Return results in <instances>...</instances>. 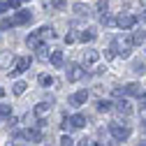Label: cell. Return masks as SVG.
<instances>
[{
    "mask_svg": "<svg viewBox=\"0 0 146 146\" xmlns=\"http://www.w3.org/2000/svg\"><path fill=\"white\" fill-rule=\"evenodd\" d=\"M42 40H44V37H42L40 33H30L28 37H26V44H28L30 49H40V46H42Z\"/></svg>",
    "mask_w": 146,
    "mask_h": 146,
    "instance_id": "8fae6325",
    "label": "cell"
},
{
    "mask_svg": "<svg viewBox=\"0 0 146 146\" xmlns=\"http://www.w3.org/2000/svg\"><path fill=\"white\" fill-rule=\"evenodd\" d=\"M9 26H14V19H5L3 23H0V28H3V30H5V28H9Z\"/></svg>",
    "mask_w": 146,
    "mask_h": 146,
    "instance_id": "484cf974",
    "label": "cell"
},
{
    "mask_svg": "<svg viewBox=\"0 0 146 146\" xmlns=\"http://www.w3.org/2000/svg\"><path fill=\"white\" fill-rule=\"evenodd\" d=\"M26 137H28L30 141H42V132H40V125H35V127H30V130L26 132Z\"/></svg>",
    "mask_w": 146,
    "mask_h": 146,
    "instance_id": "2e32d148",
    "label": "cell"
},
{
    "mask_svg": "<svg viewBox=\"0 0 146 146\" xmlns=\"http://www.w3.org/2000/svg\"><path fill=\"white\" fill-rule=\"evenodd\" d=\"M109 132H111V137L116 141H125L127 137H130V127L121 125V123H109Z\"/></svg>",
    "mask_w": 146,
    "mask_h": 146,
    "instance_id": "7a4b0ae2",
    "label": "cell"
},
{
    "mask_svg": "<svg viewBox=\"0 0 146 146\" xmlns=\"http://www.w3.org/2000/svg\"><path fill=\"white\" fill-rule=\"evenodd\" d=\"M104 58H114V49H107L104 51Z\"/></svg>",
    "mask_w": 146,
    "mask_h": 146,
    "instance_id": "f546056e",
    "label": "cell"
},
{
    "mask_svg": "<svg viewBox=\"0 0 146 146\" xmlns=\"http://www.w3.org/2000/svg\"><path fill=\"white\" fill-rule=\"evenodd\" d=\"M123 90H125V95H130V98H141V95H144V88H141V86H139L137 81L127 84V86H125Z\"/></svg>",
    "mask_w": 146,
    "mask_h": 146,
    "instance_id": "52a82bcc",
    "label": "cell"
},
{
    "mask_svg": "<svg viewBox=\"0 0 146 146\" xmlns=\"http://www.w3.org/2000/svg\"><path fill=\"white\" fill-rule=\"evenodd\" d=\"M107 7H109L107 0H100V3H98V9H100V12H107Z\"/></svg>",
    "mask_w": 146,
    "mask_h": 146,
    "instance_id": "4316f807",
    "label": "cell"
},
{
    "mask_svg": "<svg viewBox=\"0 0 146 146\" xmlns=\"http://www.w3.org/2000/svg\"><path fill=\"white\" fill-rule=\"evenodd\" d=\"M7 9H9V5H7V3H0V14L7 12Z\"/></svg>",
    "mask_w": 146,
    "mask_h": 146,
    "instance_id": "4dcf8cb0",
    "label": "cell"
},
{
    "mask_svg": "<svg viewBox=\"0 0 146 146\" xmlns=\"http://www.w3.org/2000/svg\"><path fill=\"white\" fill-rule=\"evenodd\" d=\"M60 146H74V141H72V137L63 135V137H60Z\"/></svg>",
    "mask_w": 146,
    "mask_h": 146,
    "instance_id": "603a6c76",
    "label": "cell"
},
{
    "mask_svg": "<svg viewBox=\"0 0 146 146\" xmlns=\"http://www.w3.org/2000/svg\"><path fill=\"white\" fill-rule=\"evenodd\" d=\"M30 19H33V14H30L28 9H19V12L14 14V26H23V23H28Z\"/></svg>",
    "mask_w": 146,
    "mask_h": 146,
    "instance_id": "9c48e42d",
    "label": "cell"
},
{
    "mask_svg": "<svg viewBox=\"0 0 146 146\" xmlns=\"http://www.w3.org/2000/svg\"><path fill=\"white\" fill-rule=\"evenodd\" d=\"M26 88H28V86H26V81H16V84L12 86L14 95H23V93H26Z\"/></svg>",
    "mask_w": 146,
    "mask_h": 146,
    "instance_id": "44dd1931",
    "label": "cell"
},
{
    "mask_svg": "<svg viewBox=\"0 0 146 146\" xmlns=\"http://www.w3.org/2000/svg\"><path fill=\"white\" fill-rule=\"evenodd\" d=\"M141 21H144V23H146V9H144V12H141Z\"/></svg>",
    "mask_w": 146,
    "mask_h": 146,
    "instance_id": "836d02e7",
    "label": "cell"
},
{
    "mask_svg": "<svg viewBox=\"0 0 146 146\" xmlns=\"http://www.w3.org/2000/svg\"><path fill=\"white\" fill-rule=\"evenodd\" d=\"M49 111H51V104H49V102H40L37 107H35V116H37V118L49 116Z\"/></svg>",
    "mask_w": 146,
    "mask_h": 146,
    "instance_id": "4fadbf2b",
    "label": "cell"
},
{
    "mask_svg": "<svg viewBox=\"0 0 146 146\" xmlns=\"http://www.w3.org/2000/svg\"><path fill=\"white\" fill-rule=\"evenodd\" d=\"M7 5H9V7H19L21 0H7Z\"/></svg>",
    "mask_w": 146,
    "mask_h": 146,
    "instance_id": "83f0119b",
    "label": "cell"
},
{
    "mask_svg": "<svg viewBox=\"0 0 146 146\" xmlns=\"http://www.w3.org/2000/svg\"><path fill=\"white\" fill-rule=\"evenodd\" d=\"M65 74H67V81H79V79H84L86 70L81 65H77V63H70L67 70H65Z\"/></svg>",
    "mask_w": 146,
    "mask_h": 146,
    "instance_id": "3957f363",
    "label": "cell"
},
{
    "mask_svg": "<svg viewBox=\"0 0 146 146\" xmlns=\"http://www.w3.org/2000/svg\"><path fill=\"white\" fill-rule=\"evenodd\" d=\"M139 146H146V141H144V144H139Z\"/></svg>",
    "mask_w": 146,
    "mask_h": 146,
    "instance_id": "e575fe53",
    "label": "cell"
},
{
    "mask_svg": "<svg viewBox=\"0 0 146 146\" xmlns=\"http://www.w3.org/2000/svg\"><path fill=\"white\" fill-rule=\"evenodd\" d=\"M98 60H100V51H95V49L84 51V65H95Z\"/></svg>",
    "mask_w": 146,
    "mask_h": 146,
    "instance_id": "30bf717a",
    "label": "cell"
},
{
    "mask_svg": "<svg viewBox=\"0 0 146 146\" xmlns=\"http://www.w3.org/2000/svg\"><path fill=\"white\" fill-rule=\"evenodd\" d=\"M49 60H51V65H53V67H60V65H63V51H53Z\"/></svg>",
    "mask_w": 146,
    "mask_h": 146,
    "instance_id": "ac0fdd59",
    "label": "cell"
},
{
    "mask_svg": "<svg viewBox=\"0 0 146 146\" xmlns=\"http://www.w3.org/2000/svg\"><path fill=\"white\" fill-rule=\"evenodd\" d=\"M116 26H118V28H125V30H127V28H135V26H137V16L121 12V14L116 16Z\"/></svg>",
    "mask_w": 146,
    "mask_h": 146,
    "instance_id": "5b68a950",
    "label": "cell"
},
{
    "mask_svg": "<svg viewBox=\"0 0 146 146\" xmlns=\"http://www.w3.org/2000/svg\"><path fill=\"white\" fill-rule=\"evenodd\" d=\"M114 109H116V111H118L121 116H130V114H132V104L127 102L125 98H123V100H118V102L114 104Z\"/></svg>",
    "mask_w": 146,
    "mask_h": 146,
    "instance_id": "ba28073f",
    "label": "cell"
},
{
    "mask_svg": "<svg viewBox=\"0 0 146 146\" xmlns=\"http://www.w3.org/2000/svg\"><path fill=\"white\" fill-rule=\"evenodd\" d=\"M95 37H98L95 28H88V30H84V35H81V40H84V42H93Z\"/></svg>",
    "mask_w": 146,
    "mask_h": 146,
    "instance_id": "ffe728a7",
    "label": "cell"
},
{
    "mask_svg": "<svg viewBox=\"0 0 146 146\" xmlns=\"http://www.w3.org/2000/svg\"><path fill=\"white\" fill-rule=\"evenodd\" d=\"M111 49H114V53H118V56L127 58V56H130V49H132V37H130V40L116 37V40H114V44H111Z\"/></svg>",
    "mask_w": 146,
    "mask_h": 146,
    "instance_id": "6da1fadb",
    "label": "cell"
},
{
    "mask_svg": "<svg viewBox=\"0 0 146 146\" xmlns=\"http://www.w3.org/2000/svg\"><path fill=\"white\" fill-rule=\"evenodd\" d=\"M98 111H102V114H107V111H111V109H114V104L111 102H109V100H98Z\"/></svg>",
    "mask_w": 146,
    "mask_h": 146,
    "instance_id": "e0dca14e",
    "label": "cell"
},
{
    "mask_svg": "<svg viewBox=\"0 0 146 146\" xmlns=\"http://www.w3.org/2000/svg\"><path fill=\"white\" fill-rule=\"evenodd\" d=\"M37 81H40L44 88H49V86L53 84V77H51V74H40V77H37Z\"/></svg>",
    "mask_w": 146,
    "mask_h": 146,
    "instance_id": "7402d4cb",
    "label": "cell"
},
{
    "mask_svg": "<svg viewBox=\"0 0 146 146\" xmlns=\"http://www.w3.org/2000/svg\"><path fill=\"white\" fill-rule=\"evenodd\" d=\"M84 125H86V116H84V114H74V116H70V118L63 121V127H65V130H67V127L79 130V127H84Z\"/></svg>",
    "mask_w": 146,
    "mask_h": 146,
    "instance_id": "277c9868",
    "label": "cell"
},
{
    "mask_svg": "<svg viewBox=\"0 0 146 146\" xmlns=\"http://www.w3.org/2000/svg\"><path fill=\"white\" fill-rule=\"evenodd\" d=\"M107 146H121V141H116V139H114V141H109Z\"/></svg>",
    "mask_w": 146,
    "mask_h": 146,
    "instance_id": "1f68e13d",
    "label": "cell"
},
{
    "mask_svg": "<svg viewBox=\"0 0 146 146\" xmlns=\"http://www.w3.org/2000/svg\"><path fill=\"white\" fill-rule=\"evenodd\" d=\"M28 67H30V58L21 56V58H16V63H14V67H12V74H14V77H19V74H23Z\"/></svg>",
    "mask_w": 146,
    "mask_h": 146,
    "instance_id": "8992f818",
    "label": "cell"
},
{
    "mask_svg": "<svg viewBox=\"0 0 146 146\" xmlns=\"http://www.w3.org/2000/svg\"><path fill=\"white\" fill-rule=\"evenodd\" d=\"M88 146H102L100 141H88Z\"/></svg>",
    "mask_w": 146,
    "mask_h": 146,
    "instance_id": "d6a6232c",
    "label": "cell"
},
{
    "mask_svg": "<svg viewBox=\"0 0 146 146\" xmlns=\"http://www.w3.org/2000/svg\"><path fill=\"white\" fill-rule=\"evenodd\" d=\"M86 100H88V90H86V88H81V90H77V93L72 95V104H74V107H79V104H84Z\"/></svg>",
    "mask_w": 146,
    "mask_h": 146,
    "instance_id": "7c38bea8",
    "label": "cell"
},
{
    "mask_svg": "<svg viewBox=\"0 0 146 146\" xmlns=\"http://www.w3.org/2000/svg\"><path fill=\"white\" fill-rule=\"evenodd\" d=\"M51 53H53V51H49V49L42 44V46L37 49V58H40V60H49V58H51Z\"/></svg>",
    "mask_w": 146,
    "mask_h": 146,
    "instance_id": "d6986e66",
    "label": "cell"
},
{
    "mask_svg": "<svg viewBox=\"0 0 146 146\" xmlns=\"http://www.w3.org/2000/svg\"><path fill=\"white\" fill-rule=\"evenodd\" d=\"M12 114V107H7V104H0V116H9Z\"/></svg>",
    "mask_w": 146,
    "mask_h": 146,
    "instance_id": "cb8c5ba5",
    "label": "cell"
},
{
    "mask_svg": "<svg viewBox=\"0 0 146 146\" xmlns=\"http://www.w3.org/2000/svg\"><path fill=\"white\" fill-rule=\"evenodd\" d=\"M72 9H74V12H77V14H86V7H84V5H81V3H77V5H74V7H72Z\"/></svg>",
    "mask_w": 146,
    "mask_h": 146,
    "instance_id": "d4e9b609",
    "label": "cell"
},
{
    "mask_svg": "<svg viewBox=\"0 0 146 146\" xmlns=\"http://www.w3.org/2000/svg\"><path fill=\"white\" fill-rule=\"evenodd\" d=\"M12 60H14L12 51H3V53H0V70H7L12 65Z\"/></svg>",
    "mask_w": 146,
    "mask_h": 146,
    "instance_id": "5bb4252c",
    "label": "cell"
},
{
    "mask_svg": "<svg viewBox=\"0 0 146 146\" xmlns=\"http://www.w3.org/2000/svg\"><path fill=\"white\" fill-rule=\"evenodd\" d=\"M144 42H146V30L144 28H137L132 33V44H144Z\"/></svg>",
    "mask_w": 146,
    "mask_h": 146,
    "instance_id": "9a60e30c",
    "label": "cell"
},
{
    "mask_svg": "<svg viewBox=\"0 0 146 146\" xmlns=\"http://www.w3.org/2000/svg\"><path fill=\"white\" fill-rule=\"evenodd\" d=\"M51 5H53V7H65V0H53Z\"/></svg>",
    "mask_w": 146,
    "mask_h": 146,
    "instance_id": "f1b7e54d",
    "label": "cell"
}]
</instances>
